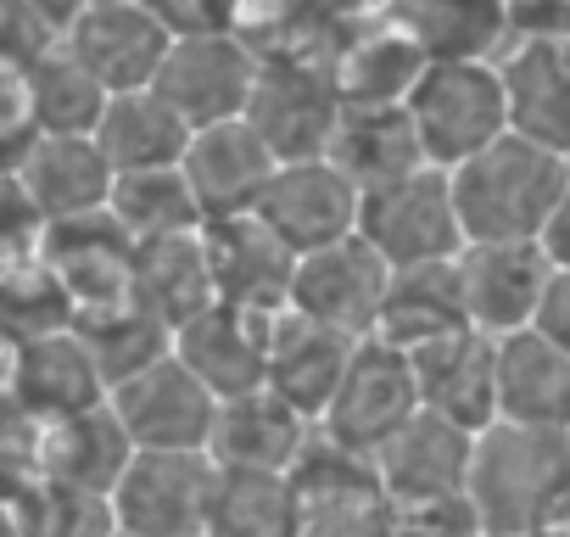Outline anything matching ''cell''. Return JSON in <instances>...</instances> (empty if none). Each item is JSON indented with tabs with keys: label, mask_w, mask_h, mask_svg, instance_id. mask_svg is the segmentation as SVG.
<instances>
[{
	"label": "cell",
	"mask_w": 570,
	"mask_h": 537,
	"mask_svg": "<svg viewBox=\"0 0 570 537\" xmlns=\"http://www.w3.org/2000/svg\"><path fill=\"white\" fill-rule=\"evenodd\" d=\"M464 498L487 537L553 531L570 509V431L492 420L475 431Z\"/></svg>",
	"instance_id": "1"
},
{
	"label": "cell",
	"mask_w": 570,
	"mask_h": 537,
	"mask_svg": "<svg viewBox=\"0 0 570 537\" xmlns=\"http://www.w3.org/2000/svg\"><path fill=\"white\" fill-rule=\"evenodd\" d=\"M564 179H570V163L559 152H548L514 129L498 135L492 146H481L475 157L448 168L464 246L470 241H537Z\"/></svg>",
	"instance_id": "2"
},
{
	"label": "cell",
	"mask_w": 570,
	"mask_h": 537,
	"mask_svg": "<svg viewBox=\"0 0 570 537\" xmlns=\"http://www.w3.org/2000/svg\"><path fill=\"white\" fill-rule=\"evenodd\" d=\"M403 107L431 168H459L464 157L509 135L503 74L487 57H431Z\"/></svg>",
	"instance_id": "3"
},
{
	"label": "cell",
	"mask_w": 570,
	"mask_h": 537,
	"mask_svg": "<svg viewBox=\"0 0 570 537\" xmlns=\"http://www.w3.org/2000/svg\"><path fill=\"white\" fill-rule=\"evenodd\" d=\"M285 476L297 492V537H397V504L386 498L375 459L331 442L320 426Z\"/></svg>",
	"instance_id": "4"
},
{
	"label": "cell",
	"mask_w": 570,
	"mask_h": 537,
	"mask_svg": "<svg viewBox=\"0 0 570 537\" xmlns=\"http://www.w3.org/2000/svg\"><path fill=\"white\" fill-rule=\"evenodd\" d=\"M358 235L386 257V268L459 257L464 230H459L448 168H414L392 185L358 191Z\"/></svg>",
	"instance_id": "5"
},
{
	"label": "cell",
	"mask_w": 570,
	"mask_h": 537,
	"mask_svg": "<svg viewBox=\"0 0 570 537\" xmlns=\"http://www.w3.org/2000/svg\"><path fill=\"white\" fill-rule=\"evenodd\" d=\"M213 481L218 465L196 448H135L107 498L129 537H207Z\"/></svg>",
	"instance_id": "6"
},
{
	"label": "cell",
	"mask_w": 570,
	"mask_h": 537,
	"mask_svg": "<svg viewBox=\"0 0 570 537\" xmlns=\"http://www.w3.org/2000/svg\"><path fill=\"white\" fill-rule=\"evenodd\" d=\"M420 414V381H414V359L381 336H358L347 375L336 387V398L320 414V431L353 453H381L409 420Z\"/></svg>",
	"instance_id": "7"
},
{
	"label": "cell",
	"mask_w": 570,
	"mask_h": 537,
	"mask_svg": "<svg viewBox=\"0 0 570 537\" xmlns=\"http://www.w3.org/2000/svg\"><path fill=\"white\" fill-rule=\"evenodd\" d=\"M342 118V96L325 62L314 57H263L252 101H246V124L263 135V146L274 152V163H303V157H325L331 135Z\"/></svg>",
	"instance_id": "8"
},
{
	"label": "cell",
	"mask_w": 570,
	"mask_h": 537,
	"mask_svg": "<svg viewBox=\"0 0 570 537\" xmlns=\"http://www.w3.org/2000/svg\"><path fill=\"white\" fill-rule=\"evenodd\" d=\"M40 257L57 275L73 320L135 303V241L107 207L40 224Z\"/></svg>",
	"instance_id": "9"
},
{
	"label": "cell",
	"mask_w": 570,
	"mask_h": 537,
	"mask_svg": "<svg viewBox=\"0 0 570 537\" xmlns=\"http://www.w3.org/2000/svg\"><path fill=\"white\" fill-rule=\"evenodd\" d=\"M257 68L263 57L235 35V29H218V35H185L168 46L151 90L190 124V129H207V124H229V118H246V101H252V85H257Z\"/></svg>",
	"instance_id": "10"
},
{
	"label": "cell",
	"mask_w": 570,
	"mask_h": 537,
	"mask_svg": "<svg viewBox=\"0 0 570 537\" xmlns=\"http://www.w3.org/2000/svg\"><path fill=\"white\" fill-rule=\"evenodd\" d=\"M392 268L386 257L353 230L320 252H303L292 268V309L342 331V336H375L381 297H386Z\"/></svg>",
	"instance_id": "11"
},
{
	"label": "cell",
	"mask_w": 570,
	"mask_h": 537,
	"mask_svg": "<svg viewBox=\"0 0 570 537\" xmlns=\"http://www.w3.org/2000/svg\"><path fill=\"white\" fill-rule=\"evenodd\" d=\"M107 403H112V414H118V426L129 431L135 448H196V453H207L218 398L174 353L135 370L129 381H118L107 392Z\"/></svg>",
	"instance_id": "12"
},
{
	"label": "cell",
	"mask_w": 570,
	"mask_h": 537,
	"mask_svg": "<svg viewBox=\"0 0 570 537\" xmlns=\"http://www.w3.org/2000/svg\"><path fill=\"white\" fill-rule=\"evenodd\" d=\"M553 263L537 241H470L459 252V292H464V320L481 336H509L525 331Z\"/></svg>",
	"instance_id": "13"
},
{
	"label": "cell",
	"mask_w": 570,
	"mask_h": 537,
	"mask_svg": "<svg viewBox=\"0 0 570 537\" xmlns=\"http://www.w3.org/2000/svg\"><path fill=\"white\" fill-rule=\"evenodd\" d=\"M257 218L303 257L358 230V185L331 157L279 163L257 202Z\"/></svg>",
	"instance_id": "14"
},
{
	"label": "cell",
	"mask_w": 570,
	"mask_h": 537,
	"mask_svg": "<svg viewBox=\"0 0 570 537\" xmlns=\"http://www.w3.org/2000/svg\"><path fill=\"white\" fill-rule=\"evenodd\" d=\"M470 453H475V431L420 409L381 453H375V476L386 487V498L403 509H431V504H453L464 498L470 481Z\"/></svg>",
	"instance_id": "15"
},
{
	"label": "cell",
	"mask_w": 570,
	"mask_h": 537,
	"mask_svg": "<svg viewBox=\"0 0 570 537\" xmlns=\"http://www.w3.org/2000/svg\"><path fill=\"white\" fill-rule=\"evenodd\" d=\"M509 129L570 163V29H525L498 62Z\"/></svg>",
	"instance_id": "16"
},
{
	"label": "cell",
	"mask_w": 570,
	"mask_h": 537,
	"mask_svg": "<svg viewBox=\"0 0 570 537\" xmlns=\"http://www.w3.org/2000/svg\"><path fill=\"white\" fill-rule=\"evenodd\" d=\"M202 246H207L218 303H235V309H252V314H274V309L292 303L297 252L285 246L257 213L207 218L202 224Z\"/></svg>",
	"instance_id": "17"
},
{
	"label": "cell",
	"mask_w": 570,
	"mask_h": 537,
	"mask_svg": "<svg viewBox=\"0 0 570 537\" xmlns=\"http://www.w3.org/2000/svg\"><path fill=\"white\" fill-rule=\"evenodd\" d=\"M174 359L224 403L240 392H257L268 381V314L207 303L196 320L174 331Z\"/></svg>",
	"instance_id": "18"
},
{
	"label": "cell",
	"mask_w": 570,
	"mask_h": 537,
	"mask_svg": "<svg viewBox=\"0 0 570 537\" xmlns=\"http://www.w3.org/2000/svg\"><path fill=\"white\" fill-rule=\"evenodd\" d=\"M168 29L140 7V0H90V12L68 29L62 51L90 68L112 96L118 90H146L168 57Z\"/></svg>",
	"instance_id": "19"
},
{
	"label": "cell",
	"mask_w": 570,
	"mask_h": 537,
	"mask_svg": "<svg viewBox=\"0 0 570 537\" xmlns=\"http://www.w3.org/2000/svg\"><path fill=\"white\" fill-rule=\"evenodd\" d=\"M12 179L23 191V202L35 207L40 224L51 218H79V213H101L112 202V163L96 146V135H35L23 146V157L12 163Z\"/></svg>",
	"instance_id": "20"
},
{
	"label": "cell",
	"mask_w": 570,
	"mask_h": 537,
	"mask_svg": "<svg viewBox=\"0 0 570 537\" xmlns=\"http://www.w3.org/2000/svg\"><path fill=\"white\" fill-rule=\"evenodd\" d=\"M179 168H185V179H190L207 218H235V213H257V202H263L279 163L246 118H229V124L196 129Z\"/></svg>",
	"instance_id": "21"
},
{
	"label": "cell",
	"mask_w": 570,
	"mask_h": 537,
	"mask_svg": "<svg viewBox=\"0 0 570 537\" xmlns=\"http://www.w3.org/2000/svg\"><path fill=\"white\" fill-rule=\"evenodd\" d=\"M358 336H342L308 314H297L292 303L268 314V392H279L292 409H303L314 426L325 414V403L336 398L347 359H353Z\"/></svg>",
	"instance_id": "22"
},
{
	"label": "cell",
	"mask_w": 570,
	"mask_h": 537,
	"mask_svg": "<svg viewBox=\"0 0 570 537\" xmlns=\"http://www.w3.org/2000/svg\"><path fill=\"white\" fill-rule=\"evenodd\" d=\"M409 359H414V381H420V409H431L464 431H487L498 420L492 336L464 325V331H448V336L414 348Z\"/></svg>",
	"instance_id": "23"
},
{
	"label": "cell",
	"mask_w": 570,
	"mask_h": 537,
	"mask_svg": "<svg viewBox=\"0 0 570 537\" xmlns=\"http://www.w3.org/2000/svg\"><path fill=\"white\" fill-rule=\"evenodd\" d=\"M314 420L303 409H292L279 392L257 387L240 398H224L213 414V437H207V459L224 470H292L297 453L308 448Z\"/></svg>",
	"instance_id": "24"
},
{
	"label": "cell",
	"mask_w": 570,
	"mask_h": 537,
	"mask_svg": "<svg viewBox=\"0 0 570 537\" xmlns=\"http://www.w3.org/2000/svg\"><path fill=\"white\" fill-rule=\"evenodd\" d=\"M12 403L29 420H62V414L107 403V375H101L96 353L85 348V336L73 325H57V331H40V336L18 342Z\"/></svg>",
	"instance_id": "25"
},
{
	"label": "cell",
	"mask_w": 570,
	"mask_h": 537,
	"mask_svg": "<svg viewBox=\"0 0 570 537\" xmlns=\"http://www.w3.org/2000/svg\"><path fill=\"white\" fill-rule=\"evenodd\" d=\"M492 364H498V420L570 431V353H559L548 336L525 325L492 342Z\"/></svg>",
	"instance_id": "26"
},
{
	"label": "cell",
	"mask_w": 570,
	"mask_h": 537,
	"mask_svg": "<svg viewBox=\"0 0 570 537\" xmlns=\"http://www.w3.org/2000/svg\"><path fill=\"white\" fill-rule=\"evenodd\" d=\"M129 459H135V442L118 426L112 403L40 420V481H62L79 492H112Z\"/></svg>",
	"instance_id": "27"
},
{
	"label": "cell",
	"mask_w": 570,
	"mask_h": 537,
	"mask_svg": "<svg viewBox=\"0 0 570 537\" xmlns=\"http://www.w3.org/2000/svg\"><path fill=\"white\" fill-rule=\"evenodd\" d=\"M464 292H459V257L442 263H414V268H392L386 297H381V320L375 336L414 353L448 331H464Z\"/></svg>",
	"instance_id": "28"
},
{
	"label": "cell",
	"mask_w": 570,
	"mask_h": 537,
	"mask_svg": "<svg viewBox=\"0 0 570 537\" xmlns=\"http://www.w3.org/2000/svg\"><path fill=\"white\" fill-rule=\"evenodd\" d=\"M135 303H140L146 314H157L168 331H179V325L196 320L207 303H218L202 230L135 241Z\"/></svg>",
	"instance_id": "29"
},
{
	"label": "cell",
	"mask_w": 570,
	"mask_h": 537,
	"mask_svg": "<svg viewBox=\"0 0 570 537\" xmlns=\"http://www.w3.org/2000/svg\"><path fill=\"white\" fill-rule=\"evenodd\" d=\"M325 157L358 191H375V185H392L414 168H431L420 152V135L409 124V107H342Z\"/></svg>",
	"instance_id": "30"
},
{
	"label": "cell",
	"mask_w": 570,
	"mask_h": 537,
	"mask_svg": "<svg viewBox=\"0 0 570 537\" xmlns=\"http://www.w3.org/2000/svg\"><path fill=\"white\" fill-rule=\"evenodd\" d=\"M190 124L146 85V90H118L96 124V146L107 152L112 174H140V168H179L190 146Z\"/></svg>",
	"instance_id": "31"
},
{
	"label": "cell",
	"mask_w": 570,
	"mask_h": 537,
	"mask_svg": "<svg viewBox=\"0 0 570 537\" xmlns=\"http://www.w3.org/2000/svg\"><path fill=\"white\" fill-rule=\"evenodd\" d=\"M425 62L431 57L420 51V40L409 29H386V35L342 46V57L325 62V68L336 79L342 107H403Z\"/></svg>",
	"instance_id": "32"
},
{
	"label": "cell",
	"mask_w": 570,
	"mask_h": 537,
	"mask_svg": "<svg viewBox=\"0 0 570 537\" xmlns=\"http://www.w3.org/2000/svg\"><path fill=\"white\" fill-rule=\"evenodd\" d=\"M207 537H297V492L279 470H224L207 504Z\"/></svg>",
	"instance_id": "33"
},
{
	"label": "cell",
	"mask_w": 570,
	"mask_h": 537,
	"mask_svg": "<svg viewBox=\"0 0 570 537\" xmlns=\"http://www.w3.org/2000/svg\"><path fill=\"white\" fill-rule=\"evenodd\" d=\"M29 101H35V129L40 135H96L112 90L79 68L62 46L29 62Z\"/></svg>",
	"instance_id": "34"
},
{
	"label": "cell",
	"mask_w": 570,
	"mask_h": 537,
	"mask_svg": "<svg viewBox=\"0 0 570 537\" xmlns=\"http://www.w3.org/2000/svg\"><path fill=\"white\" fill-rule=\"evenodd\" d=\"M107 213L129 230V241H151V235H179V230H202L207 213L185 179V168H140V174H118L112 179V202Z\"/></svg>",
	"instance_id": "35"
},
{
	"label": "cell",
	"mask_w": 570,
	"mask_h": 537,
	"mask_svg": "<svg viewBox=\"0 0 570 537\" xmlns=\"http://www.w3.org/2000/svg\"><path fill=\"white\" fill-rule=\"evenodd\" d=\"M73 331H79L85 348L96 353V364H101V375H107V392H112L118 381H129L135 370H146V364H157V359L174 353V331H168L157 314H146L140 303H124V309L73 320Z\"/></svg>",
	"instance_id": "36"
},
{
	"label": "cell",
	"mask_w": 570,
	"mask_h": 537,
	"mask_svg": "<svg viewBox=\"0 0 570 537\" xmlns=\"http://www.w3.org/2000/svg\"><path fill=\"white\" fill-rule=\"evenodd\" d=\"M23 537H118V515L107 492H79L62 481H35L18 498Z\"/></svg>",
	"instance_id": "37"
},
{
	"label": "cell",
	"mask_w": 570,
	"mask_h": 537,
	"mask_svg": "<svg viewBox=\"0 0 570 537\" xmlns=\"http://www.w3.org/2000/svg\"><path fill=\"white\" fill-rule=\"evenodd\" d=\"M40 481V420L18 403H0V498L18 504Z\"/></svg>",
	"instance_id": "38"
},
{
	"label": "cell",
	"mask_w": 570,
	"mask_h": 537,
	"mask_svg": "<svg viewBox=\"0 0 570 537\" xmlns=\"http://www.w3.org/2000/svg\"><path fill=\"white\" fill-rule=\"evenodd\" d=\"M35 101H29V62L0 57V168H12L35 140Z\"/></svg>",
	"instance_id": "39"
},
{
	"label": "cell",
	"mask_w": 570,
	"mask_h": 537,
	"mask_svg": "<svg viewBox=\"0 0 570 537\" xmlns=\"http://www.w3.org/2000/svg\"><path fill=\"white\" fill-rule=\"evenodd\" d=\"M140 7L168 29V40L185 35H218L235 23V0H140Z\"/></svg>",
	"instance_id": "40"
},
{
	"label": "cell",
	"mask_w": 570,
	"mask_h": 537,
	"mask_svg": "<svg viewBox=\"0 0 570 537\" xmlns=\"http://www.w3.org/2000/svg\"><path fill=\"white\" fill-rule=\"evenodd\" d=\"M51 51V35L35 23L29 12V0H0V57H12V62H35Z\"/></svg>",
	"instance_id": "41"
},
{
	"label": "cell",
	"mask_w": 570,
	"mask_h": 537,
	"mask_svg": "<svg viewBox=\"0 0 570 537\" xmlns=\"http://www.w3.org/2000/svg\"><path fill=\"white\" fill-rule=\"evenodd\" d=\"M531 331L548 336L559 353H570V268H553L548 286H542V303L531 314Z\"/></svg>",
	"instance_id": "42"
},
{
	"label": "cell",
	"mask_w": 570,
	"mask_h": 537,
	"mask_svg": "<svg viewBox=\"0 0 570 537\" xmlns=\"http://www.w3.org/2000/svg\"><path fill=\"white\" fill-rule=\"evenodd\" d=\"M537 246L548 252L553 268H570V179H564V191H559V202H553V213H548Z\"/></svg>",
	"instance_id": "43"
},
{
	"label": "cell",
	"mask_w": 570,
	"mask_h": 537,
	"mask_svg": "<svg viewBox=\"0 0 570 537\" xmlns=\"http://www.w3.org/2000/svg\"><path fill=\"white\" fill-rule=\"evenodd\" d=\"M29 12H35V23L51 35V46H62L68 29L90 12V0H29Z\"/></svg>",
	"instance_id": "44"
},
{
	"label": "cell",
	"mask_w": 570,
	"mask_h": 537,
	"mask_svg": "<svg viewBox=\"0 0 570 537\" xmlns=\"http://www.w3.org/2000/svg\"><path fill=\"white\" fill-rule=\"evenodd\" d=\"M12 381H18V336L0 331V403H12Z\"/></svg>",
	"instance_id": "45"
},
{
	"label": "cell",
	"mask_w": 570,
	"mask_h": 537,
	"mask_svg": "<svg viewBox=\"0 0 570 537\" xmlns=\"http://www.w3.org/2000/svg\"><path fill=\"white\" fill-rule=\"evenodd\" d=\"M0 537H23V526H18V504H7V498H0Z\"/></svg>",
	"instance_id": "46"
},
{
	"label": "cell",
	"mask_w": 570,
	"mask_h": 537,
	"mask_svg": "<svg viewBox=\"0 0 570 537\" xmlns=\"http://www.w3.org/2000/svg\"><path fill=\"white\" fill-rule=\"evenodd\" d=\"M531 537H559V531H531Z\"/></svg>",
	"instance_id": "47"
},
{
	"label": "cell",
	"mask_w": 570,
	"mask_h": 537,
	"mask_svg": "<svg viewBox=\"0 0 570 537\" xmlns=\"http://www.w3.org/2000/svg\"><path fill=\"white\" fill-rule=\"evenodd\" d=\"M118 537H129V531H118Z\"/></svg>",
	"instance_id": "48"
}]
</instances>
